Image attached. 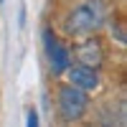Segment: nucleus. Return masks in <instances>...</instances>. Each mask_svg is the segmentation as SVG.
Instances as JSON below:
<instances>
[{
  "instance_id": "1",
  "label": "nucleus",
  "mask_w": 127,
  "mask_h": 127,
  "mask_svg": "<svg viewBox=\"0 0 127 127\" xmlns=\"http://www.w3.org/2000/svg\"><path fill=\"white\" fill-rule=\"evenodd\" d=\"M104 20H107V5H104V0H84L81 5H76L66 15L64 31L69 36H76V38H89L97 28L104 26Z\"/></svg>"
},
{
  "instance_id": "2",
  "label": "nucleus",
  "mask_w": 127,
  "mask_h": 127,
  "mask_svg": "<svg viewBox=\"0 0 127 127\" xmlns=\"http://www.w3.org/2000/svg\"><path fill=\"white\" fill-rule=\"evenodd\" d=\"M87 109H89V94L87 92L71 87V84L59 89V114H61L64 122L81 120L87 114Z\"/></svg>"
},
{
  "instance_id": "3",
  "label": "nucleus",
  "mask_w": 127,
  "mask_h": 127,
  "mask_svg": "<svg viewBox=\"0 0 127 127\" xmlns=\"http://www.w3.org/2000/svg\"><path fill=\"white\" fill-rule=\"evenodd\" d=\"M43 43H46V56H48V64H51V71L54 74H64L69 66H71V56L64 43H59L54 31L46 28L43 31Z\"/></svg>"
},
{
  "instance_id": "4",
  "label": "nucleus",
  "mask_w": 127,
  "mask_h": 127,
  "mask_svg": "<svg viewBox=\"0 0 127 127\" xmlns=\"http://www.w3.org/2000/svg\"><path fill=\"white\" fill-rule=\"evenodd\" d=\"M76 61L79 66H87L97 71L102 64H104V48L97 38H84L81 43L76 46Z\"/></svg>"
},
{
  "instance_id": "5",
  "label": "nucleus",
  "mask_w": 127,
  "mask_h": 127,
  "mask_svg": "<svg viewBox=\"0 0 127 127\" xmlns=\"http://www.w3.org/2000/svg\"><path fill=\"white\" fill-rule=\"evenodd\" d=\"M69 74V84L71 87H76L81 92H94L99 87V74L94 71V69H87V66H71L66 69Z\"/></svg>"
},
{
  "instance_id": "6",
  "label": "nucleus",
  "mask_w": 127,
  "mask_h": 127,
  "mask_svg": "<svg viewBox=\"0 0 127 127\" xmlns=\"http://www.w3.org/2000/svg\"><path fill=\"white\" fill-rule=\"evenodd\" d=\"M99 127H125V107L120 104L117 112H114V107H102Z\"/></svg>"
},
{
  "instance_id": "7",
  "label": "nucleus",
  "mask_w": 127,
  "mask_h": 127,
  "mask_svg": "<svg viewBox=\"0 0 127 127\" xmlns=\"http://www.w3.org/2000/svg\"><path fill=\"white\" fill-rule=\"evenodd\" d=\"M26 127H38V112H36V109H28V114H26Z\"/></svg>"
},
{
  "instance_id": "8",
  "label": "nucleus",
  "mask_w": 127,
  "mask_h": 127,
  "mask_svg": "<svg viewBox=\"0 0 127 127\" xmlns=\"http://www.w3.org/2000/svg\"><path fill=\"white\" fill-rule=\"evenodd\" d=\"M0 3H3V0H0Z\"/></svg>"
},
{
  "instance_id": "9",
  "label": "nucleus",
  "mask_w": 127,
  "mask_h": 127,
  "mask_svg": "<svg viewBox=\"0 0 127 127\" xmlns=\"http://www.w3.org/2000/svg\"><path fill=\"white\" fill-rule=\"evenodd\" d=\"M92 127H94V125H92Z\"/></svg>"
}]
</instances>
